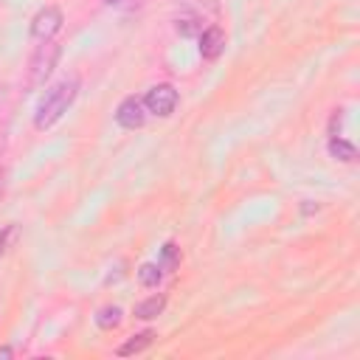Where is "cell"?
<instances>
[{
    "instance_id": "obj_8",
    "label": "cell",
    "mask_w": 360,
    "mask_h": 360,
    "mask_svg": "<svg viewBox=\"0 0 360 360\" xmlns=\"http://www.w3.org/2000/svg\"><path fill=\"white\" fill-rule=\"evenodd\" d=\"M163 309H166V295L160 292V295H149V298L138 301L132 315H135L138 321H152V318H158Z\"/></svg>"
},
{
    "instance_id": "obj_17",
    "label": "cell",
    "mask_w": 360,
    "mask_h": 360,
    "mask_svg": "<svg viewBox=\"0 0 360 360\" xmlns=\"http://www.w3.org/2000/svg\"><path fill=\"white\" fill-rule=\"evenodd\" d=\"M3 96H6V87L0 84V104H3Z\"/></svg>"
},
{
    "instance_id": "obj_16",
    "label": "cell",
    "mask_w": 360,
    "mask_h": 360,
    "mask_svg": "<svg viewBox=\"0 0 360 360\" xmlns=\"http://www.w3.org/2000/svg\"><path fill=\"white\" fill-rule=\"evenodd\" d=\"M107 6H118V3H124V0H104Z\"/></svg>"
},
{
    "instance_id": "obj_4",
    "label": "cell",
    "mask_w": 360,
    "mask_h": 360,
    "mask_svg": "<svg viewBox=\"0 0 360 360\" xmlns=\"http://www.w3.org/2000/svg\"><path fill=\"white\" fill-rule=\"evenodd\" d=\"M62 22H65V17H62V8H59V6H45V8H39V11L34 14V20H31V39H34V42H51V39L59 34Z\"/></svg>"
},
{
    "instance_id": "obj_12",
    "label": "cell",
    "mask_w": 360,
    "mask_h": 360,
    "mask_svg": "<svg viewBox=\"0 0 360 360\" xmlns=\"http://www.w3.org/2000/svg\"><path fill=\"white\" fill-rule=\"evenodd\" d=\"M135 276H138V284L141 287H158L160 284V278H163V270H160V264L158 262H143L138 270H135Z\"/></svg>"
},
{
    "instance_id": "obj_3",
    "label": "cell",
    "mask_w": 360,
    "mask_h": 360,
    "mask_svg": "<svg viewBox=\"0 0 360 360\" xmlns=\"http://www.w3.org/2000/svg\"><path fill=\"white\" fill-rule=\"evenodd\" d=\"M143 110L146 115H158V118H169L180 101V93L174 90V84L169 82H160V84H152L146 93H143Z\"/></svg>"
},
{
    "instance_id": "obj_13",
    "label": "cell",
    "mask_w": 360,
    "mask_h": 360,
    "mask_svg": "<svg viewBox=\"0 0 360 360\" xmlns=\"http://www.w3.org/2000/svg\"><path fill=\"white\" fill-rule=\"evenodd\" d=\"M158 264H160V270H163V273H169V270H174V267L180 264V248H177L174 242H166V245L160 248V256H158Z\"/></svg>"
},
{
    "instance_id": "obj_6",
    "label": "cell",
    "mask_w": 360,
    "mask_h": 360,
    "mask_svg": "<svg viewBox=\"0 0 360 360\" xmlns=\"http://www.w3.org/2000/svg\"><path fill=\"white\" fill-rule=\"evenodd\" d=\"M197 48H200V56L202 59H217L225 51V31L219 25L202 28L200 37H197Z\"/></svg>"
},
{
    "instance_id": "obj_10",
    "label": "cell",
    "mask_w": 360,
    "mask_h": 360,
    "mask_svg": "<svg viewBox=\"0 0 360 360\" xmlns=\"http://www.w3.org/2000/svg\"><path fill=\"white\" fill-rule=\"evenodd\" d=\"M121 318H124L121 307H118V304H107V307H101V309L96 312V326L104 329V332H110V329L121 326Z\"/></svg>"
},
{
    "instance_id": "obj_11",
    "label": "cell",
    "mask_w": 360,
    "mask_h": 360,
    "mask_svg": "<svg viewBox=\"0 0 360 360\" xmlns=\"http://www.w3.org/2000/svg\"><path fill=\"white\" fill-rule=\"evenodd\" d=\"M174 28H177V34H183V37H200V31H202V14L186 11V14L177 17Z\"/></svg>"
},
{
    "instance_id": "obj_15",
    "label": "cell",
    "mask_w": 360,
    "mask_h": 360,
    "mask_svg": "<svg viewBox=\"0 0 360 360\" xmlns=\"http://www.w3.org/2000/svg\"><path fill=\"white\" fill-rule=\"evenodd\" d=\"M0 357H11V349H8V346H3V349H0Z\"/></svg>"
},
{
    "instance_id": "obj_14",
    "label": "cell",
    "mask_w": 360,
    "mask_h": 360,
    "mask_svg": "<svg viewBox=\"0 0 360 360\" xmlns=\"http://www.w3.org/2000/svg\"><path fill=\"white\" fill-rule=\"evenodd\" d=\"M17 239H20V228H17L14 222L3 225V228H0V256H6V253L17 245Z\"/></svg>"
},
{
    "instance_id": "obj_2",
    "label": "cell",
    "mask_w": 360,
    "mask_h": 360,
    "mask_svg": "<svg viewBox=\"0 0 360 360\" xmlns=\"http://www.w3.org/2000/svg\"><path fill=\"white\" fill-rule=\"evenodd\" d=\"M62 48L56 42H39V48L34 51L31 62H28V87H42L45 79L53 73L56 62H59Z\"/></svg>"
},
{
    "instance_id": "obj_9",
    "label": "cell",
    "mask_w": 360,
    "mask_h": 360,
    "mask_svg": "<svg viewBox=\"0 0 360 360\" xmlns=\"http://www.w3.org/2000/svg\"><path fill=\"white\" fill-rule=\"evenodd\" d=\"M326 149H329V155H332L335 160H343V163L357 160V146H354L352 141L340 138V135H332V138H329V143H326Z\"/></svg>"
},
{
    "instance_id": "obj_1",
    "label": "cell",
    "mask_w": 360,
    "mask_h": 360,
    "mask_svg": "<svg viewBox=\"0 0 360 360\" xmlns=\"http://www.w3.org/2000/svg\"><path fill=\"white\" fill-rule=\"evenodd\" d=\"M76 96H79V79H76V76H68V79L56 82L53 87H48V93H45L42 101L37 104L34 127H37V129H51V127L70 110V104L76 101Z\"/></svg>"
},
{
    "instance_id": "obj_7",
    "label": "cell",
    "mask_w": 360,
    "mask_h": 360,
    "mask_svg": "<svg viewBox=\"0 0 360 360\" xmlns=\"http://www.w3.org/2000/svg\"><path fill=\"white\" fill-rule=\"evenodd\" d=\"M152 340H155V332L152 329H143V332H138V335H132V338H127L118 349H115V354L118 357H129V354H141L143 349H149L152 346Z\"/></svg>"
},
{
    "instance_id": "obj_5",
    "label": "cell",
    "mask_w": 360,
    "mask_h": 360,
    "mask_svg": "<svg viewBox=\"0 0 360 360\" xmlns=\"http://www.w3.org/2000/svg\"><path fill=\"white\" fill-rule=\"evenodd\" d=\"M115 124L121 129H141L146 124V110H143V101L138 96H127L118 101L115 107Z\"/></svg>"
}]
</instances>
